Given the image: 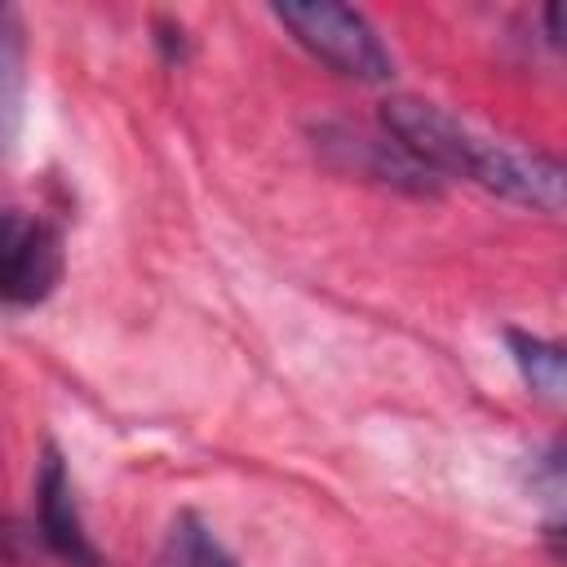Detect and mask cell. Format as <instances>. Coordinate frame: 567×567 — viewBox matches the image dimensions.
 Here are the masks:
<instances>
[{
    "instance_id": "7",
    "label": "cell",
    "mask_w": 567,
    "mask_h": 567,
    "mask_svg": "<svg viewBox=\"0 0 567 567\" xmlns=\"http://www.w3.org/2000/svg\"><path fill=\"white\" fill-rule=\"evenodd\" d=\"M509 350H514V363L523 372V381L545 394V399H558L563 385H567V359L554 341H540V337H527V332H505Z\"/></svg>"
},
{
    "instance_id": "3",
    "label": "cell",
    "mask_w": 567,
    "mask_h": 567,
    "mask_svg": "<svg viewBox=\"0 0 567 567\" xmlns=\"http://www.w3.org/2000/svg\"><path fill=\"white\" fill-rule=\"evenodd\" d=\"M62 279V239L49 221L0 208V301L40 306Z\"/></svg>"
},
{
    "instance_id": "1",
    "label": "cell",
    "mask_w": 567,
    "mask_h": 567,
    "mask_svg": "<svg viewBox=\"0 0 567 567\" xmlns=\"http://www.w3.org/2000/svg\"><path fill=\"white\" fill-rule=\"evenodd\" d=\"M381 120L394 137V146L416 159L425 173H452V177H470L505 199L545 208V213H563V164L540 155V151H518L509 142H492L478 128H470L465 120H456L452 111H443L439 102L425 97H385L381 102Z\"/></svg>"
},
{
    "instance_id": "4",
    "label": "cell",
    "mask_w": 567,
    "mask_h": 567,
    "mask_svg": "<svg viewBox=\"0 0 567 567\" xmlns=\"http://www.w3.org/2000/svg\"><path fill=\"white\" fill-rule=\"evenodd\" d=\"M35 514H40V532H44V545L71 563V567H102L89 532H84V518L75 509V492H71V474L62 465V456L49 447L44 461H40V474H35Z\"/></svg>"
},
{
    "instance_id": "2",
    "label": "cell",
    "mask_w": 567,
    "mask_h": 567,
    "mask_svg": "<svg viewBox=\"0 0 567 567\" xmlns=\"http://www.w3.org/2000/svg\"><path fill=\"white\" fill-rule=\"evenodd\" d=\"M275 18L297 35V44H306L319 62H328L332 71H341L350 80H372L377 84V80L394 75V58L385 53L381 35L350 4H332V0L275 4Z\"/></svg>"
},
{
    "instance_id": "5",
    "label": "cell",
    "mask_w": 567,
    "mask_h": 567,
    "mask_svg": "<svg viewBox=\"0 0 567 567\" xmlns=\"http://www.w3.org/2000/svg\"><path fill=\"white\" fill-rule=\"evenodd\" d=\"M22 97H27V71H22V18L13 4H0V159L13 151L22 128Z\"/></svg>"
},
{
    "instance_id": "6",
    "label": "cell",
    "mask_w": 567,
    "mask_h": 567,
    "mask_svg": "<svg viewBox=\"0 0 567 567\" xmlns=\"http://www.w3.org/2000/svg\"><path fill=\"white\" fill-rule=\"evenodd\" d=\"M155 567H239L230 549L199 523L195 514H177L173 527L164 532V545L155 554Z\"/></svg>"
}]
</instances>
